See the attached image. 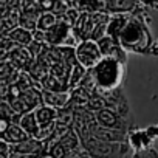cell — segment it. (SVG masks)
<instances>
[{"instance_id":"6da1fadb","label":"cell","mask_w":158,"mask_h":158,"mask_svg":"<svg viewBox=\"0 0 158 158\" xmlns=\"http://www.w3.org/2000/svg\"><path fill=\"white\" fill-rule=\"evenodd\" d=\"M118 44L124 51H133L139 54H147L152 51L153 39L146 22L135 14H129L127 22L118 37Z\"/></svg>"},{"instance_id":"7a4b0ae2","label":"cell","mask_w":158,"mask_h":158,"mask_svg":"<svg viewBox=\"0 0 158 158\" xmlns=\"http://www.w3.org/2000/svg\"><path fill=\"white\" fill-rule=\"evenodd\" d=\"M89 71L95 79L98 95L121 89L124 81V64L113 57H102L98 65Z\"/></svg>"},{"instance_id":"3957f363","label":"cell","mask_w":158,"mask_h":158,"mask_svg":"<svg viewBox=\"0 0 158 158\" xmlns=\"http://www.w3.org/2000/svg\"><path fill=\"white\" fill-rule=\"evenodd\" d=\"M81 143L92 158H126L130 152L127 143H107L92 136L90 133L81 138Z\"/></svg>"},{"instance_id":"277c9868","label":"cell","mask_w":158,"mask_h":158,"mask_svg":"<svg viewBox=\"0 0 158 158\" xmlns=\"http://www.w3.org/2000/svg\"><path fill=\"white\" fill-rule=\"evenodd\" d=\"M74 57L79 65H82L85 70H92L98 65V62L104 57L101 53V48L96 40L87 39L81 40L74 48Z\"/></svg>"},{"instance_id":"5b68a950","label":"cell","mask_w":158,"mask_h":158,"mask_svg":"<svg viewBox=\"0 0 158 158\" xmlns=\"http://www.w3.org/2000/svg\"><path fill=\"white\" fill-rule=\"evenodd\" d=\"M95 121L106 129H118V130H126V119L113 112L112 109H102L95 113Z\"/></svg>"},{"instance_id":"8992f818","label":"cell","mask_w":158,"mask_h":158,"mask_svg":"<svg viewBox=\"0 0 158 158\" xmlns=\"http://www.w3.org/2000/svg\"><path fill=\"white\" fill-rule=\"evenodd\" d=\"M34 115H36V119L39 123V127H48V126H51V124H54L57 121L59 110L54 109V107L42 104V106H39L34 110Z\"/></svg>"},{"instance_id":"52a82bcc","label":"cell","mask_w":158,"mask_h":158,"mask_svg":"<svg viewBox=\"0 0 158 158\" xmlns=\"http://www.w3.org/2000/svg\"><path fill=\"white\" fill-rule=\"evenodd\" d=\"M31 136H28V133L19 126V124H14L11 123V126L8 127V130L3 133V135H0V139L8 143L10 146H16V144H20L23 143L25 139H28Z\"/></svg>"},{"instance_id":"ba28073f","label":"cell","mask_w":158,"mask_h":158,"mask_svg":"<svg viewBox=\"0 0 158 158\" xmlns=\"http://www.w3.org/2000/svg\"><path fill=\"white\" fill-rule=\"evenodd\" d=\"M70 34V27L67 23H60L57 22L53 28H50L47 33H45V40L48 44H53V45H59V44H64V40H67Z\"/></svg>"},{"instance_id":"9c48e42d","label":"cell","mask_w":158,"mask_h":158,"mask_svg":"<svg viewBox=\"0 0 158 158\" xmlns=\"http://www.w3.org/2000/svg\"><path fill=\"white\" fill-rule=\"evenodd\" d=\"M42 101L45 106L54 107V109H65L67 102H70V96L67 92H47L42 90Z\"/></svg>"},{"instance_id":"30bf717a","label":"cell","mask_w":158,"mask_h":158,"mask_svg":"<svg viewBox=\"0 0 158 158\" xmlns=\"http://www.w3.org/2000/svg\"><path fill=\"white\" fill-rule=\"evenodd\" d=\"M8 39H10L11 42H14L16 45H19V47H30V45L33 44V40H34L33 33L28 31V30H25V28H22V27L14 28V30L8 34Z\"/></svg>"},{"instance_id":"8fae6325","label":"cell","mask_w":158,"mask_h":158,"mask_svg":"<svg viewBox=\"0 0 158 158\" xmlns=\"http://www.w3.org/2000/svg\"><path fill=\"white\" fill-rule=\"evenodd\" d=\"M19 126L28 133V136L31 138H36L37 133H39V123L36 119V115L34 112H30V113H25L20 116V121H19Z\"/></svg>"},{"instance_id":"7c38bea8","label":"cell","mask_w":158,"mask_h":158,"mask_svg":"<svg viewBox=\"0 0 158 158\" xmlns=\"http://www.w3.org/2000/svg\"><path fill=\"white\" fill-rule=\"evenodd\" d=\"M136 5V0H107V10L115 14H126L127 11H132Z\"/></svg>"},{"instance_id":"4fadbf2b","label":"cell","mask_w":158,"mask_h":158,"mask_svg":"<svg viewBox=\"0 0 158 158\" xmlns=\"http://www.w3.org/2000/svg\"><path fill=\"white\" fill-rule=\"evenodd\" d=\"M56 23H57V20H56V16H54V14H51V13H42V14L39 16V19H37V28H36V30L47 33V31H48L50 28H53Z\"/></svg>"},{"instance_id":"5bb4252c","label":"cell","mask_w":158,"mask_h":158,"mask_svg":"<svg viewBox=\"0 0 158 158\" xmlns=\"http://www.w3.org/2000/svg\"><path fill=\"white\" fill-rule=\"evenodd\" d=\"M132 158H158V150L152 146H147V147L135 150Z\"/></svg>"},{"instance_id":"9a60e30c","label":"cell","mask_w":158,"mask_h":158,"mask_svg":"<svg viewBox=\"0 0 158 158\" xmlns=\"http://www.w3.org/2000/svg\"><path fill=\"white\" fill-rule=\"evenodd\" d=\"M11 96V85L6 82H0V102H8Z\"/></svg>"},{"instance_id":"2e32d148","label":"cell","mask_w":158,"mask_h":158,"mask_svg":"<svg viewBox=\"0 0 158 158\" xmlns=\"http://www.w3.org/2000/svg\"><path fill=\"white\" fill-rule=\"evenodd\" d=\"M10 153H11V146L0 139V158H10Z\"/></svg>"},{"instance_id":"e0dca14e","label":"cell","mask_w":158,"mask_h":158,"mask_svg":"<svg viewBox=\"0 0 158 158\" xmlns=\"http://www.w3.org/2000/svg\"><path fill=\"white\" fill-rule=\"evenodd\" d=\"M126 158H127V156H126Z\"/></svg>"}]
</instances>
